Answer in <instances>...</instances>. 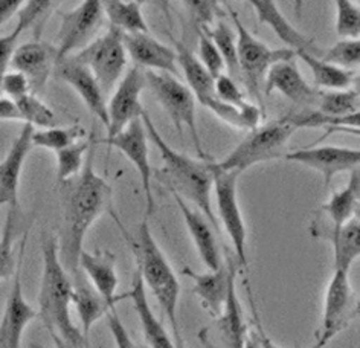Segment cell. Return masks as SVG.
<instances>
[{"label": "cell", "instance_id": "f907efd6", "mask_svg": "<svg viewBox=\"0 0 360 348\" xmlns=\"http://www.w3.org/2000/svg\"><path fill=\"white\" fill-rule=\"evenodd\" d=\"M22 2L19 0H0V26L6 23L14 14H17Z\"/></svg>", "mask_w": 360, "mask_h": 348}, {"label": "cell", "instance_id": "7402d4cb", "mask_svg": "<svg viewBox=\"0 0 360 348\" xmlns=\"http://www.w3.org/2000/svg\"><path fill=\"white\" fill-rule=\"evenodd\" d=\"M78 266L87 281L98 292L109 307H116V302L125 298L116 295L120 276L116 272V255L107 249H96L94 252L83 251L79 255Z\"/></svg>", "mask_w": 360, "mask_h": 348}, {"label": "cell", "instance_id": "ffe728a7", "mask_svg": "<svg viewBox=\"0 0 360 348\" xmlns=\"http://www.w3.org/2000/svg\"><path fill=\"white\" fill-rule=\"evenodd\" d=\"M238 264L237 262L223 263L220 269L206 273H197L190 267H185L184 273L194 281L193 293L200 299L202 307L212 318H217L226 302L232 281L237 280Z\"/></svg>", "mask_w": 360, "mask_h": 348}, {"label": "cell", "instance_id": "4316f807", "mask_svg": "<svg viewBox=\"0 0 360 348\" xmlns=\"http://www.w3.org/2000/svg\"><path fill=\"white\" fill-rule=\"evenodd\" d=\"M124 297L130 298L133 302L134 311H136V315L139 318L142 333H143V337H146L148 347L150 348H174L173 337L169 336L164 324H162L156 318V315L153 314L148 295H147V289L146 285H143V281L138 271L133 275L130 292L124 293Z\"/></svg>", "mask_w": 360, "mask_h": 348}, {"label": "cell", "instance_id": "7a4b0ae2", "mask_svg": "<svg viewBox=\"0 0 360 348\" xmlns=\"http://www.w3.org/2000/svg\"><path fill=\"white\" fill-rule=\"evenodd\" d=\"M143 127L147 130L148 138L159 150L160 157L164 160V183L167 188L174 190L185 202H191L199 208L200 214L208 219L214 229L220 232V225L215 217L212 207V159H194L188 155L169 147L165 139L160 136L159 130L153 124L150 115L146 112L142 115Z\"/></svg>", "mask_w": 360, "mask_h": 348}, {"label": "cell", "instance_id": "836d02e7", "mask_svg": "<svg viewBox=\"0 0 360 348\" xmlns=\"http://www.w3.org/2000/svg\"><path fill=\"white\" fill-rule=\"evenodd\" d=\"M360 96L357 87L347 91H321L314 110L333 116V118H347V116L359 113Z\"/></svg>", "mask_w": 360, "mask_h": 348}, {"label": "cell", "instance_id": "f35d334b", "mask_svg": "<svg viewBox=\"0 0 360 348\" xmlns=\"http://www.w3.org/2000/svg\"><path fill=\"white\" fill-rule=\"evenodd\" d=\"M321 60L336 67L357 72L360 66V40H339L331 48L323 51Z\"/></svg>", "mask_w": 360, "mask_h": 348}, {"label": "cell", "instance_id": "9c48e42d", "mask_svg": "<svg viewBox=\"0 0 360 348\" xmlns=\"http://www.w3.org/2000/svg\"><path fill=\"white\" fill-rule=\"evenodd\" d=\"M72 57L94 74L104 95H109L127 72L129 56L124 48L122 32L112 26Z\"/></svg>", "mask_w": 360, "mask_h": 348}, {"label": "cell", "instance_id": "ab89813d", "mask_svg": "<svg viewBox=\"0 0 360 348\" xmlns=\"http://www.w3.org/2000/svg\"><path fill=\"white\" fill-rule=\"evenodd\" d=\"M336 8V32L342 40H359L360 35V8L357 2L338 0Z\"/></svg>", "mask_w": 360, "mask_h": 348}, {"label": "cell", "instance_id": "d6a6232c", "mask_svg": "<svg viewBox=\"0 0 360 348\" xmlns=\"http://www.w3.org/2000/svg\"><path fill=\"white\" fill-rule=\"evenodd\" d=\"M208 34V37L215 44V48L220 52L223 58L226 74L236 79L237 83H241L240 67H238V57H237V39L236 32L231 30V26L224 20H217L208 30H199Z\"/></svg>", "mask_w": 360, "mask_h": 348}, {"label": "cell", "instance_id": "f6af8a7d", "mask_svg": "<svg viewBox=\"0 0 360 348\" xmlns=\"http://www.w3.org/2000/svg\"><path fill=\"white\" fill-rule=\"evenodd\" d=\"M0 91H2L6 98H10L13 101L20 100L25 95L31 94V86L28 78H26L23 74L17 72H8L4 79H2V84H0Z\"/></svg>", "mask_w": 360, "mask_h": 348}, {"label": "cell", "instance_id": "8fae6325", "mask_svg": "<svg viewBox=\"0 0 360 348\" xmlns=\"http://www.w3.org/2000/svg\"><path fill=\"white\" fill-rule=\"evenodd\" d=\"M104 22L103 2L87 0L81 2L75 10L61 14L58 31L57 61L75 56L83 51L90 41H94L96 32Z\"/></svg>", "mask_w": 360, "mask_h": 348}, {"label": "cell", "instance_id": "277c9868", "mask_svg": "<svg viewBox=\"0 0 360 348\" xmlns=\"http://www.w3.org/2000/svg\"><path fill=\"white\" fill-rule=\"evenodd\" d=\"M112 216L118 221L125 240L130 243L134 258H136V271L139 272L146 289H150V292L155 295L162 314L167 316L169 326H179L177 304L180 297V283L168 258L162 252V249L151 234L148 217H143V220L139 223L136 237L133 238L125 234L122 223L115 216L113 211Z\"/></svg>", "mask_w": 360, "mask_h": 348}, {"label": "cell", "instance_id": "2e32d148", "mask_svg": "<svg viewBox=\"0 0 360 348\" xmlns=\"http://www.w3.org/2000/svg\"><path fill=\"white\" fill-rule=\"evenodd\" d=\"M34 127L25 124L19 136H17L8 150L6 156L0 162V207H6L10 211L19 212V188L25 160L32 148Z\"/></svg>", "mask_w": 360, "mask_h": 348}, {"label": "cell", "instance_id": "8d00e7d4", "mask_svg": "<svg viewBox=\"0 0 360 348\" xmlns=\"http://www.w3.org/2000/svg\"><path fill=\"white\" fill-rule=\"evenodd\" d=\"M94 144L90 139L79 141L77 144L70 146L68 148H63L57 151V183H63L66 181L74 179L75 176L81 173L84 167L86 157L90 147Z\"/></svg>", "mask_w": 360, "mask_h": 348}, {"label": "cell", "instance_id": "60d3db41", "mask_svg": "<svg viewBox=\"0 0 360 348\" xmlns=\"http://www.w3.org/2000/svg\"><path fill=\"white\" fill-rule=\"evenodd\" d=\"M15 214L17 212L8 210L4 232L2 236H0V280L11 278L17 267V260L13 249V231Z\"/></svg>", "mask_w": 360, "mask_h": 348}, {"label": "cell", "instance_id": "f546056e", "mask_svg": "<svg viewBox=\"0 0 360 348\" xmlns=\"http://www.w3.org/2000/svg\"><path fill=\"white\" fill-rule=\"evenodd\" d=\"M173 43L177 57V67L182 70L188 89L193 92L197 103L208 107L214 100H217L214 95V78L206 72L199 58L188 49L185 43L174 39Z\"/></svg>", "mask_w": 360, "mask_h": 348}, {"label": "cell", "instance_id": "7c38bea8", "mask_svg": "<svg viewBox=\"0 0 360 348\" xmlns=\"http://www.w3.org/2000/svg\"><path fill=\"white\" fill-rule=\"evenodd\" d=\"M26 240H28V231L25 232L20 242L17 267L13 275V285L6 299L2 319H0V348H22L26 327L34 318H37V310L26 301L22 288V266Z\"/></svg>", "mask_w": 360, "mask_h": 348}, {"label": "cell", "instance_id": "484cf974", "mask_svg": "<svg viewBox=\"0 0 360 348\" xmlns=\"http://www.w3.org/2000/svg\"><path fill=\"white\" fill-rule=\"evenodd\" d=\"M236 281L231 284L221 314L214 318L212 327L206 328V332H214V336H210V339H214V345L217 348H243L249 335V327L238 301Z\"/></svg>", "mask_w": 360, "mask_h": 348}, {"label": "cell", "instance_id": "52a82bcc", "mask_svg": "<svg viewBox=\"0 0 360 348\" xmlns=\"http://www.w3.org/2000/svg\"><path fill=\"white\" fill-rule=\"evenodd\" d=\"M146 74L147 87L156 96L160 103L162 109L167 112L171 122L179 133V136H184V129L190 130L194 148L200 159H210L206 156L199 129H197V116H195V98L193 92L174 75L151 72V70H143Z\"/></svg>", "mask_w": 360, "mask_h": 348}, {"label": "cell", "instance_id": "bcb514c9", "mask_svg": "<svg viewBox=\"0 0 360 348\" xmlns=\"http://www.w3.org/2000/svg\"><path fill=\"white\" fill-rule=\"evenodd\" d=\"M107 323H109V328L112 337L115 341L116 348H136L134 345L133 339L130 337L129 330L125 328L122 319L120 318L118 311H116V307H112L109 311H107Z\"/></svg>", "mask_w": 360, "mask_h": 348}, {"label": "cell", "instance_id": "d590c367", "mask_svg": "<svg viewBox=\"0 0 360 348\" xmlns=\"http://www.w3.org/2000/svg\"><path fill=\"white\" fill-rule=\"evenodd\" d=\"M86 136V129L81 124L69 127H51L32 133V147L46 148L51 151H60L77 144Z\"/></svg>", "mask_w": 360, "mask_h": 348}, {"label": "cell", "instance_id": "603a6c76", "mask_svg": "<svg viewBox=\"0 0 360 348\" xmlns=\"http://www.w3.org/2000/svg\"><path fill=\"white\" fill-rule=\"evenodd\" d=\"M310 232L313 237L327 240L335 252V271L349 272L360 255V219L354 217L340 228H331L319 217L313 220Z\"/></svg>", "mask_w": 360, "mask_h": 348}, {"label": "cell", "instance_id": "cb8c5ba5", "mask_svg": "<svg viewBox=\"0 0 360 348\" xmlns=\"http://www.w3.org/2000/svg\"><path fill=\"white\" fill-rule=\"evenodd\" d=\"M258 17L259 23L269 26L272 30L276 37L280 39L287 49L293 51L295 53L305 52L310 53L313 57L321 58L323 56V51L314 43L313 39L307 37L304 32H301L298 28L285 19V15L281 13L280 6L276 2H270V0H254L249 4Z\"/></svg>", "mask_w": 360, "mask_h": 348}, {"label": "cell", "instance_id": "816d5d0a", "mask_svg": "<svg viewBox=\"0 0 360 348\" xmlns=\"http://www.w3.org/2000/svg\"><path fill=\"white\" fill-rule=\"evenodd\" d=\"M52 341L56 344L53 348H89L87 345H78V344H72L69 341H65V339H61L58 336H52ZM32 348H46V347H41V345H35L32 344Z\"/></svg>", "mask_w": 360, "mask_h": 348}, {"label": "cell", "instance_id": "7bdbcfd3", "mask_svg": "<svg viewBox=\"0 0 360 348\" xmlns=\"http://www.w3.org/2000/svg\"><path fill=\"white\" fill-rule=\"evenodd\" d=\"M214 95L223 104L228 105H243L248 103L245 94L240 89V84L228 74H221L214 79Z\"/></svg>", "mask_w": 360, "mask_h": 348}, {"label": "cell", "instance_id": "5b68a950", "mask_svg": "<svg viewBox=\"0 0 360 348\" xmlns=\"http://www.w3.org/2000/svg\"><path fill=\"white\" fill-rule=\"evenodd\" d=\"M295 131L296 127L287 116L269 121L250 130L249 135L226 157L220 162H215V165L223 172H237L243 174L250 167L281 159L287 153L285 146Z\"/></svg>", "mask_w": 360, "mask_h": 348}, {"label": "cell", "instance_id": "681fc988", "mask_svg": "<svg viewBox=\"0 0 360 348\" xmlns=\"http://www.w3.org/2000/svg\"><path fill=\"white\" fill-rule=\"evenodd\" d=\"M0 120L2 121H22V115L15 101L10 98H0ZM23 122V121H22Z\"/></svg>", "mask_w": 360, "mask_h": 348}, {"label": "cell", "instance_id": "6da1fadb", "mask_svg": "<svg viewBox=\"0 0 360 348\" xmlns=\"http://www.w3.org/2000/svg\"><path fill=\"white\" fill-rule=\"evenodd\" d=\"M95 151L90 147L83 169L74 179L60 183L61 231L58 257L66 272L79 271V255L84 251V238L90 226L103 212L112 210L113 190L104 177L95 172Z\"/></svg>", "mask_w": 360, "mask_h": 348}, {"label": "cell", "instance_id": "b9f144b4", "mask_svg": "<svg viewBox=\"0 0 360 348\" xmlns=\"http://www.w3.org/2000/svg\"><path fill=\"white\" fill-rule=\"evenodd\" d=\"M197 58L214 79L221 74H226L220 52L205 31H199V57Z\"/></svg>", "mask_w": 360, "mask_h": 348}, {"label": "cell", "instance_id": "db71d44e", "mask_svg": "<svg viewBox=\"0 0 360 348\" xmlns=\"http://www.w3.org/2000/svg\"><path fill=\"white\" fill-rule=\"evenodd\" d=\"M243 348H261L259 337H258L255 330H252V332H249V335H248V337H246L245 347H243Z\"/></svg>", "mask_w": 360, "mask_h": 348}, {"label": "cell", "instance_id": "7dc6e473", "mask_svg": "<svg viewBox=\"0 0 360 348\" xmlns=\"http://www.w3.org/2000/svg\"><path fill=\"white\" fill-rule=\"evenodd\" d=\"M22 32L14 28V31L8 35L0 37V84H2L4 77L8 74V67L11 66V60L17 49V41H19Z\"/></svg>", "mask_w": 360, "mask_h": 348}, {"label": "cell", "instance_id": "e0dca14e", "mask_svg": "<svg viewBox=\"0 0 360 348\" xmlns=\"http://www.w3.org/2000/svg\"><path fill=\"white\" fill-rule=\"evenodd\" d=\"M263 91L266 95L272 92L281 94L293 104L302 109H313L316 105L321 91L305 82L296 58L280 61L269 69L264 78Z\"/></svg>", "mask_w": 360, "mask_h": 348}, {"label": "cell", "instance_id": "ba28073f", "mask_svg": "<svg viewBox=\"0 0 360 348\" xmlns=\"http://www.w3.org/2000/svg\"><path fill=\"white\" fill-rule=\"evenodd\" d=\"M212 174H214V186L212 194L217 205V221L221 223L223 229L231 240L236 251V262L238 267L248 272V228L245 217L240 208L238 202V179L237 172H223L212 162Z\"/></svg>", "mask_w": 360, "mask_h": 348}, {"label": "cell", "instance_id": "d4e9b609", "mask_svg": "<svg viewBox=\"0 0 360 348\" xmlns=\"http://www.w3.org/2000/svg\"><path fill=\"white\" fill-rule=\"evenodd\" d=\"M168 191L171 195H173V199L177 203L180 212H182L188 234L191 236L195 251L199 254L202 263L208 267V271L220 269L223 260H221L220 247L217 243V238H215L212 225L208 221V219L203 216V214L194 211L190 205H188V202H185L182 198H180L174 190L168 188Z\"/></svg>", "mask_w": 360, "mask_h": 348}, {"label": "cell", "instance_id": "74e56055", "mask_svg": "<svg viewBox=\"0 0 360 348\" xmlns=\"http://www.w3.org/2000/svg\"><path fill=\"white\" fill-rule=\"evenodd\" d=\"M15 104L19 107L22 121L25 124H30L32 127H40L41 130L57 127L56 113H53L51 107L44 104L37 95H25L20 100H17Z\"/></svg>", "mask_w": 360, "mask_h": 348}, {"label": "cell", "instance_id": "f1b7e54d", "mask_svg": "<svg viewBox=\"0 0 360 348\" xmlns=\"http://www.w3.org/2000/svg\"><path fill=\"white\" fill-rule=\"evenodd\" d=\"M72 280V304L75 306L77 314L81 323V333L86 339H89L90 328L94 327L104 315H107L112 307L107 306V302L98 295V292L92 288V284L87 281L84 273L75 272L70 275Z\"/></svg>", "mask_w": 360, "mask_h": 348}, {"label": "cell", "instance_id": "c3c4849f", "mask_svg": "<svg viewBox=\"0 0 360 348\" xmlns=\"http://www.w3.org/2000/svg\"><path fill=\"white\" fill-rule=\"evenodd\" d=\"M246 290H248V297L250 299V307H252V316H254V326H255V332L259 337V342H261V348H281L280 345H276L272 339H270V336L266 333V330L263 327V324H261V319H259V315H258V310L255 307V302H254V298H252V292L249 289V284L246 281ZM293 348H316V347H301V345H295Z\"/></svg>", "mask_w": 360, "mask_h": 348}, {"label": "cell", "instance_id": "f5cc1de1", "mask_svg": "<svg viewBox=\"0 0 360 348\" xmlns=\"http://www.w3.org/2000/svg\"><path fill=\"white\" fill-rule=\"evenodd\" d=\"M171 333H173V335H171V337H173L174 348H186L185 341H184V337H182V333H180L179 326L171 327Z\"/></svg>", "mask_w": 360, "mask_h": 348}, {"label": "cell", "instance_id": "4dcf8cb0", "mask_svg": "<svg viewBox=\"0 0 360 348\" xmlns=\"http://www.w3.org/2000/svg\"><path fill=\"white\" fill-rule=\"evenodd\" d=\"M296 58L302 60L310 67L313 83L323 91H347V89L356 87L357 72L336 67L305 52L296 53Z\"/></svg>", "mask_w": 360, "mask_h": 348}, {"label": "cell", "instance_id": "3957f363", "mask_svg": "<svg viewBox=\"0 0 360 348\" xmlns=\"http://www.w3.org/2000/svg\"><path fill=\"white\" fill-rule=\"evenodd\" d=\"M43 273L39 292V311L41 323L51 336H58L65 341L78 345H87L89 339L81 333L70 316L72 280L63 267L58 257V240L52 234L41 236Z\"/></svg>", "mask_w": 360, "mask_h": 348}, {"label": "cell", "instance_id": "ac0fdd59", "mask_svg": "<svg viewBox=\"0 0 360 348\" xmlns=\"http://www.w3.org/2000/svg\"><path fill=\"white\" fill-rule=\"evenodd\" d=\"M53 70H56V75L60 79L74 89L86 104L89 112L107 129V126H109V116H107L105 95L94 74L84 65L78 63L74 57L57 61Z\"/></svg>", "mask_w": 360, "mask_h": 348}, {"label": "cell", "instance_id": "44dd1931", "mask_svg": "<svg viewBox=\"0 0 360 348\" xmlns=\"http://www.w3.org/2000/svg\"><path fill=\"white\" fill-rule=\"evenodd\" d=\"M57 63V49L44 41H30L22 46H17L11 66L17 72L28 78L31 86V94H41L46 87L52 69Z\"/></svg>", "mask_w": 360, "mask_h": 348}, {"label": "cell", "instance_id": "ee69618b", "mask_svg": "<svg viewBox=\"0 0 360 348\" xmlns=\"http://www.w3.org/2000/svg\"><path fill=\"white\" fill-rule=\"evenodd\" d=\"M185 8L199 30H208L223 15L219 2H185Z\"/></svg>", "mask_w": 360, "mask_h": 348}, {"label": "cell", "instance_id": "9a60e30c", "mask_svg": "<svg viewBox=\"0 0 360 348\" xmlns=\"http://www.w3.org/2000/svg\"><path fill=\"white\" fill-rule=\"evenodd\" d=\"M287 162L301 164L318 172L326 186L331 179L342 173H353L360 165L359 148L339 147V146H321V147H302L298 150L287 151L284 155Z\"/></svg>", "mask_w": 360, "mask_h": 348}, {"label": "cell", "instance_id": "5bb4252c", "mask_svg": "<svg viewBox=\"0 0 360 348\" xmlns=\"http://www.w3.org/2000/svg\"><path fill=\"white\" fill-rule=\"evenodd\" d=\"M104 144L120 150L130 162L138 169L141 177L143 195H146L147 212L146 217H150L155 212V195H153V168L150 164V148H148V135L143 127L142 120L133 121L121 133L115 136L105 138Z\"/></svg>", "mask_w": 360, "mask_h": 348}, {"label": "cell", "instance_id": "83f0119b", "mask_svg": "<svg viewBox=\"0 0 360 348\" xmlns=\"http://www.w3.org/2000/svg\"><path fill=\"white\" fill-rule=\"evenodd\" d=\"M360 205V174L359 169L349 173V182L344 188L333 193L330 199L322 203L318 217L331 228H340L345 223L359 217Z\"/></svg>", "mask_w": 360, "mask_h": 348}, {"label": "cell", "instance_id": "1f68e13d", "mask_svg": "<svg viewBox=\"0 0 360 348\" xmlns=\"http://www.w3.org/2000/svg\"><path fill=\"white\" fill-rule=\"evenodd\" d=\"M103 11L109 20V26L122 34L148 32V25L142 14V5L139 2L109 0V2H103Z\"/></svg>", "mask_w": 360, "mask_h": 348}, {"label": "cell", "instance_id": "e575fe53", "mask_svg": "<svg viewBox=\"0 0 360 348\" xmlns=\"http://www.w3.org/2000/svg\"><path fill=\"white\" fill-rule=\"evenodd\" d=\"M60 2L52 0H31V2H22V6L17 11L15 28L22 34L25 31H32L34 40L39 41L40 35L46 26V22L52 13L57 10Z\"/></svg>", "mask_w": 360, "mask_h": 348}, {"label": "cell", "instance_id": "d6986e66", "mask_svg": "<svg viewBox=\"0 0 360 348\" xmlns=\"http://www.w3.org/2000/svg\"><path fill=\"white\" fill-rule=\"evenodd\" d=\"M122 41L134 66L151 72L179 75L174 48L167 46L148 32L122 34Z\"/></svg>", "mask_w": 360, "mask_h": 348}, {"label": "cell", "instance_id": "8992f818", "mask_svg": "<svg viewBox=\"0 0 360 348\" xmlns=\"http://www.w3.org/2000/svg\"><path fill=\"white\" fill-rule=\"evenodd\" d=\"M231 19L236 25V39H237V57L241 83L246 86L248 92L258 101V105L263 109V87L264 78L269 69L280 61L296 58V53L290 49H272L266 43L258 40L243 22L237 11L231 4H226Z\"/></svg>", "mask_w": 360, "mask_h": 348}, {"label": "cell", "instance_id": "30bf717a", "mask_svg": "<svg viewBox=\"0 0 360 348\" xmlns=\"http://www.w3.org/2000/svg\"><path fill=\"white\" fill-rule=\"evenodd\" d=\"M359 314L357 295L349 281V272L335 271L323 297L322 319L318 330L316 348H326L333 339L353 323Z\"/></svg>", "mask_w": 360, "mask_h": 348}, {"label": "cell", "instance_id": "4fadbf2b", "mask_svg": "<svg viewBox=\"0 0 360 348\" xmlns=\"http://www.w3.org/2000/svg\"><path fill=\"white\" fill-rule=\"evenodd\" d=\"M146 87V74L141 67L133 66L124 74L107 104V138L118 135L129 124L142 118L146 109L142 105L141 95Z\"/></svg>", "mask_w": 360, "mask_h": 348}]
</instances>
